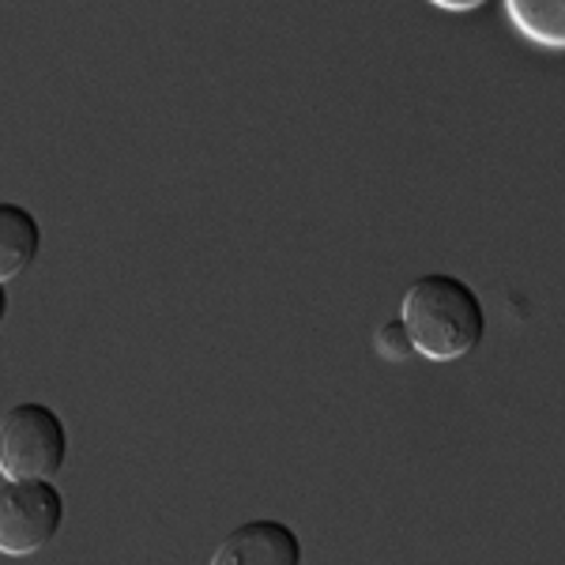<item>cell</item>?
Returning <instances> with one entry per match:
<instances>
[{"mask_svg":"<svg viewBox=\"0 0 565 565\" xmlns=\"http://www.w3.org/2000/svg\"><path fill=\"white\" fill-rule=\"evenodd\" d=\"M399 321L407 328L415 354L430 362H460L487 335L482 298L449 271H430L404 290Z\"/></svg>","mask_w":565,"mask_h":565,"instance_id":"1","label":"cell"},{"mask_svg":"<svg viewBox=\"0 0 565 565\" xmlns=\"http://www.w3.org/2000/svg\"><path fill=\"white\" fill-rule=\"evenodd\" d=\"M207 565H302V535L282 521H245L223 535Z\"/></svg>","mask_w":565,"mask_h":565,"instance_id":"4","label":"cell"},{"mask_svg":"<svg viewBox=\"0 0 565 565\" xmlns=\"http://www.w3.org/2000/svg\"><path fill=\"white\" fill-rule=\"evenodd\" d=\"M437 8H449V12H468V8H479V0H441Z\"/></svg>","mask_w":565,"mask_h":565,"instance_id":"8","label":"cell"},{"mask_svg":"<svg viewBox=\"0 0 565 565\" xmlns=\"http://www.w3.org/2000/svg\"><path fill=\"white\" fill-rule=\"evenodd\" d=\"M68 460V430L50 404L23 399L0 415V476L4 482L53 479Z\"/></svg>","mask_w":565,"mask_h":565,"instance_id":"2","label":"cell"},{"mask_svg":"<svg viewBox=\"0 0 565 565\" xmlns=\"http://www.w3.org/2000/svg\"><path fill=\"white\" fill-rule=\"evenodd\" d=\"M373 343H377L381 359H388V362H404V359H412V354H415L412 340H407V328H404L399 317H392V321L381 324L377 335H373Z\"/></svg>","mask_w":565,"mask_h":565,"instance_id":"7","label":"cell"},{"mask_svg":"<svg viewBox=\"0 0 565 565\" xmlns=\"http://www.w3.org/2000/svg\"><path fill=\"white\" fill-rule=\"evenodd\" d=\"M42 253V223L31 207L0 200V282L23 276Z\"/></svg>","mask_w":565,"mask_h":565,"instance_id":"5","label":"cell"},{"mask_svg":"<svg viewBox=\"0 0 565 565\" xmlns=\"http://www.w3.org/2000/svg\"><path fill=\"white\" fill-rule=\"evenodd\" d=\"M65 524V494L53 479L0 482V554L26 558L57 540Z\"/></svg>","mask_w":565,"mask_h":565,"instance_id":"3","label":"cell"},{"mask_svg":"<svg viewBox=\"0 0 565 565\" xmlns=\"http://www.w3.org/2000/svg\"><path fill=\"white\" fill-rule=\"evenodd\" d=\"M4 317H8V290H4V282H0V328H4Z\"/></svg>","mask_w":565,"mask_h":565,"instance_id":"9","label":"cell"},{"mask_svg":"<svg viewBox=\"0 0 565 565\" xmlns=\"http://www.w3.org/2000/svg\"><path fill=\"white\" fill-rule=\"evenodd\" d=\"M509 20L524 39L562 50L565 45V4L562 0H509Z\"/></svg>","mask_w":565,"mask_h":565,"instance_id":"6","label":"cell"}]
</instances>
